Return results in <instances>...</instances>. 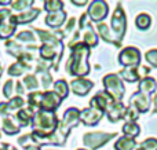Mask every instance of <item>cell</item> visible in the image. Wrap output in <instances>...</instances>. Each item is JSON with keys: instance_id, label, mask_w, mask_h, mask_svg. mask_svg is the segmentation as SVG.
<instances>
[{"instance_id": "obj_10", "label": "cell", "mask_w": 157, "mask_h": 150, "mask_svg": "<svg viewBox=\"0 0 157 150\" xmlns=\"http://www.w3.org/2000/svg\"><path fill=\"white\" fill-rule=\"evenodd\" d=\"M113 98L110 95H108L106 92H98L94 98L91 99V107L101 110V112H106L108 107L113 103Z\"/></svg>"}, {"instance_id": "obj_8", "label": "cell", "mask_w": 157, "mask_h": 150, "mask_svg": "<svg viewBox=\"0 0 157 150\" xmlns=\"http://www.w3.org/2000/svg\"><path fill=\"white\" fill-rule=\"evenodd\" d=\"M112 28H113V32L116 33L117 40H120L125 30V17H124V11L121 10L120 6L116 8L113 17H112Z\"/></svg>"}, {"instance_id": "obj_31", "label": "cell", "mask_w": 157, "mask_h": 150, "mask_svg": "<svg viewBox=\"0 0 157 150\" xmlns=\"http://www.w3.org/2000/svg\"><path fill=\"white\" fill-rule=\"evenodd\" d=\"M97 28H98V32H99V35H101V37H102V39H105L106 41H112V40H113V39H112V36H110V33H109L108 26H106L105 24H99Z\"/></svg>"}, {"instance_id": "obj_39", "label": "cell", "mask_w": 157, "mask_h": 150, "mask_svg": "<svg viewBox=\"0 0 157 150\" xmlns=\"http://www.w3.org/2000/svg\"><path fill=\"white\" fill-rule=\"evenodd\" d=\"M153 102H155V113H156L157 112V94H156L155 99H153Z\"/></svg>"}, {"instance_id": "obj_25", "label": "cell", "mask_w": 157, "mask_h": 150, "mask_svg": "<svg viewBox=\"0 0 157 150\" xmlns=\"http://www.w3.org/2000/svg\"><path fill=\"white\" fill-rule=\"evenodd\" d=\"M28 69H29V66L25 65L24 61H19V62L14 63L13 66H10L8 73H10L11 76H19V74L24 73V70H28Z\"/></svg>"}, {"instance_id": "obj_28", "label": "cell", "mask_w": 157, "mask_h": 150, "mask_svg": "<svg viewBox=\"0 0 157 150\" xmlns=\"http://www.w3.org/2000/svg\"><path fill=\"white\" fill-rule=\"evenodd\" d=\"M40 55L44 59H52V58L55 57V48H52L48 43L43 44L40 48Z\"/></svg>"}, {"instance_id": "obj_23", "label": "cell", "mask_w": 157, "mask_h": 150, "mask_svg": "<svg viewBox=\"0 0 157 150\" xmlns=\"http://www.w3.org/2000/svg\"><path fill=\"white\" fill-rule=\"evenodd\" d=\"M54 88H55L57 95L59 96L61 99H63V98H66V96H68L69 87H68V84H66L63 80H58V81L54 84Z\"/></svg>"}, {"instance_id": "obj_27", "label": "cell", "mask_w": 157, "mask_h": 150, "mask_svg": "<svg viewBox=\"0 0 157 150\" xmlns=\"http://www.w3.org/2000/svg\"><path fill=\"white\" fill-rule=\"evenodd\" d=\"M63 7L62 2H57V0H47L44 2V8H46L48 13H57V11H61Z\"/></svg>"}, {"instance_id": "obj_18", "label": "cell", "mask_w": 157, "mask_h": 150, "mask_svg": "<svg viewBox=\"0 0 157 150\" xmlns=\"http://www.w3.org/2000/svg\"><path fill=\"white\" fill-rule=\"evenodd\" d=\"M33 117H35V113H33V109H24L19 110L18 114H17V120L19 121V126L26 127L30 121H33Z\"/></svg>"}, {"instance_id": "obj_11", "label": "cell", "mask_w": 157, "mask_h": 150, "mask_svg": "<svg viewBox=\"0 0 157 150\" xmlns=\"http://www.w3.org/2000/svg\"><path fill=\"white\" fill-rule=\"evenodd\" d=\"M130 103L132 107H135L138 112H147L149 110V105H150V101H149V96L144 95L141 92H135L130 99Z\"/></svg>"}, {"instance_id": "obj_3", "label": "cell", "mask_w": 157, "mask_h": 150, "mask_svg": "<svg viewBox=\"0 0 157 150\" xmlns=\"http://www.w3.org/2000/svg\"><path fill=\"white\" fill-rule=\"evenodd\" d=\"M29 103L32 107H40V110L54 112L61 105V98L54 92H33L29 95Z\"/></svg>"}, {"instance_id": "obj_42", "label": "cell", "mask_w": 157, "mask_h": 150, "mask_svg": "<svg viewBox=\"0 0 157 150\" xmlns=\"http://www.w3.org/2000/svg\"><path fill=\"white\" fill-rule=\"evenodd\" d=\"M78 150H86V149H78Z\"/></svg>"}, {"instance_id": "obj_14", "label": "cell", "mask_w": 157, "mask_h": 150, "mask_svg": "<svg viewBox=\"0 0 157 150\" xmlns=\"http://www.w3.org/2000/svg\"><path fill=\"white\" fill-rule=\"evenodd\" d=\"M66 18V13L65 11H57V13H50L46 18V24L50 28H58L62 25V22Z\"/></svg>"}, {"instance_id": "obj_16", "label": "cell", "mask_w": 157, "mask_h": 150, "mask_svg": "<svg viewBox=\"0 0 157 150\" xmlns=\"http://www.w3.org/2000/svg\"><path fill=\"white\" fill-rule=\"evenodd\" d=\"M156 88H157V83L152 77H145V79L139 83V91H141V94H144V95H146V96H149L152 92H155Z\"/></svg>"}, {"instance_id": "obj_35", "label": "cell", "mask_w": 157, "mask_h": 150, "mask_svg": "<svg viewBox=\"0 0 157 150\" xmlns=\"http://www.w3.org/2000/svg\"><path fill=\"white\" fill-rule=\"evenodd\" d=\"M18 40H21V41H32V40H35V36H33L32 32L25 30V32H22V33H19L18 35Z\"/></svg>"}, {"instance_id": "obj_24", "label": "cell", "mask_w": 157, "mask_h": 150, "mask_svg": "<svg viewBox=\"0 0 157 150\" xmlns=\"http://www.w3.org/2000/svg\"><path fill=\"white\" fill-rule=\"evenodd\" d=\"M84 43L88 44L90 47H94L98 44V37L94 30L91 29V25L87 26V30H86V33H84Z\"/></svg>"}, {"instance_id": "obj_29", "label": "cell", "mask_w": 157, "mask_h": 150, "mask_svg": "<svg viewBox=\"0 0 157 150\" xmlns=\"http://www.w3.org/2000/svg\"><path fill=\"white\" fill-rule=\"evenodd\" d=\"M136 150H157V139L149 138V139L144 141Z\"/></svg>"}, {"instance_id": "obj_2", "label": "cell", "mask_w": 157, "mask_h": 150, "mask_svg": "<svg viewBox=\"0 0 157 150\" xmlns=\"http://www.w3.org/2000/svg\"><path fill=\"white\" fill-rule=\"evenodd\" d=\"M57 116L54 112H46V110H39L33 117V128L35 134L40 137H48L51 132H54L57 127Z\"/></svg>"}, {"instance_id": "obj_22", "label": "cell", "mask_w": 157, "mask_h": 150, "mask_svg": "<svg viewBox=\"0 0 157 150\" xmlns=\"http://www.w3.org/2000/svg\"><path fill=\"white\" fill-rule=\"evenodd\" d=\"M123 134L127 138H131L132 139L134 137L139 134V127L136 126L135 123H125L124 127H123Z\"/></svg>"}, {"instance_id": "obj_37", "label": "cell", "mask_w": 157, "mask_h": 150, "mask_svg": "<svg viewBox=\"0 0 157 150\" xmlns=\"http://www.w3.org/2000/svg\"><path fill=\"white\" fill-rule=\"evenodd\" d=\"M33 2H13L11 3V7L15 8V10H24V8L29 7Z\"/></svg>"}, {"instance_id": "obj_17", "label": "cell", "mask_w": 157, "mask_h": 150, "mask_svg": "<svg viewBox=\"0 0 157 150\" xmlns=\"http://www.w3.org/2000/svg\"><path fill=\"white\" fill-rule=\"evenodd\" d=\"M15 26L17 25L13 22V19H11L10 17V22H0V37L2 39H8L11 37V36L14 35V32H15Z\"/></svg>"}, {"instance_id": "obj_13", "label": "cell", "mask_w": 157, "mask_h": 150, "mask_svg": "<svg viewBox=\"0 0 157 150\" xmlns=\"http://www.w3.org/2000/svg\"><path fill=\"white\" fill-rule=\"evenodd\" d=\"M92 83L90 80H84V79H77V80H73L72 81V90L76 95H81L84 96L92 88Z\"/></svg>"}, {"instance_id": "obj_15", "label": "cell", "mask_w": 157, "mask_h": 150, "mask_svg": "<svg viewBox=\"0 0 157 150\" xmlns=\"http://www.w3.org/2000/svg\"><path fill=\"white\" fill-rule=\"evenodd\" d=\"M39 13H40V11H39L37 8H30L28 13H24V14H21V15H13L11 19H13V22L15 25L17 24H26V22L33 21V19L39 15Z\"/></svg>"}, {"instance_id": "obj_32", "label": "cell", "mask_w": 157, "mask_h": 150, "mask_svg": "<svg viewBox=\"0 0 157 150\" xmlns=\"http://www.w3.org/2000/svg\"><path fill=\"white\" fill-rule=\"evenodd\" d=\"M8 105V109L10 110H15V109H18V107H21L22 105H24V99L21 98V96H15V98H13L10 101V103H7Z\"/></svg>"}, {"instance_id": "obj_6", "label": "cell", "mask_w": 157, "mask_h": 150, "mask_svg": "<svg viewBox=\"0 0 157 150\" xmlns=\"http://www.w3.org/2000/svg\"><path fill=\"white\" fill-rule=\"evenodd\" d=\"M114 134H103V132H92V134L84 135V145L88 146L90 149L95 150L99 146L105 145L110 138H113Z\"/></svg>"}, {"instance_id": "obj_19", "label": "cell", "mask_w": 157, "mask_h": 150, "mask_svg": "<svg viewBox=\"0 0 157 150\" xmlns=\"http://www.w3.org/2000/svg\"><path fill=\"white\" fill-rule=\"evenodd\" d=\"M3 131L6 132V134H17V132L19 131V124H17L15 118L13 117H6L4 121H3Z\"/></svg>"}, {"instance_id": "obj_33", "label": "cell", "mask_w": 157, "mask_h": 150, "mask_svg": "<svg viewBox=\"0 0 157 150\" xmlns=\"http://www.w3.org/2000/svg\"><path fill=\"white\" fill-rule=\"evenodd\" d=\"M145 57H146V61L150 65L157 68V50H150V51H147Z\"/></svg>"}, {"instance_id": "obj_21", "label": "cell", "mask_w": 157, "mask_h": 150, "mask_svg": "<svg viewBox=\"0 0 157 150\" xmlns=\"http://www.w3.org/2000/svg\"><path fill=\"white\" fill-rule=\"evenodd\" d=\"M114 148L117 150H132L135 148V141L131 138H120L116 142Z\"/></svg>"}, {"instance_id": "obj_20", "label": "cell", "mask_w": 157, "mask_h": 150, "mask_svg": "<svg viewBox=\"0 0 157 150\" xmlns=\"http://www.w3.org/2000/svg\"><path fill=\"white\" fill-rule=\"evenodd\" d=\"M120 76L127 83H134L139 79V72L136 70V66L135 68H127L125 70H123L121 73H120Z\"/></svg>"}, {"instance_id": "obj_4", "label": "cell", "mask_w": 157, "mask_h": 150, "mask_svg": "<svg viewBox=\"0 0 157 150\" xmlns=\"http://www.w3.org/2000/svg\"><path fill=\"white\" fill-rule=\"evenodd\" d=\"M103 85H105L106 94L113 98V101L120 102V99L124 96V85L117 74H108L103 79Z\"/></svg>"}, {"instance_id": "obj_41", "label": "cell", "mask_w": 157, "mask_h": 150, "mask_svg": "<svg viewBox=\"0 0 157 150\" xmlns=\"http://www.w3.org/2000/svg\"><path fill=\"white\" fill-rule=\"evenodd\" d=\"M0 76H2V66H0Z\"/></svg>"}, {"instance_id": "obj_9", "label": "cell", "mask_w": 157, "mask_h": 150, "mask_svg": "<svg viewBox=\"0 0 157 150\" xmlns=\"http://www.w3.org/2000/svg\"><path fill=\"white\" fill-rule=\"evenodd\" d=\"M102 116H103V112L90 106L80 113V120L83 121L86 126H97V124L101 121Z\"/></svg>"}, {"instance_id": "obj_36", "label": "cell", "mask_w": 157, "mask_h": 150, "mask_svg": "<svg viewBox=\"0 0 157 150\" xmlns=\"http://www.w3.org/2000/svg\"><path fill=\"white\" fill-rule=\"evenodd\" d=\"M13 90H14V81H11V80H8L7 83H6L4 88H3V92H4V96H7V98H10L11 94H13Z\"/></svg>"}, {"instance_id": "obj_40", "label": "cell", "mask_w": 157, "mask_h": 150, "mask_svg": "<svg viewBox=\"0 0 157 150\" xmlns=\"http://www.w3.org/2000/svg\"><path fill=\"white\" fill-rule=\"evenodd\" d=\"M87 2H73V4H86Z\"/></svg>"}, {"instance_id": "obj_26", "label": "cell", "mask_w": 157, "mask_h": 150, "mask_svg": "<svg viewBox=\"0 0 157 150\" xmlns=\"http://www.w3.org/2000/svg\"><path fill=\"white\" fill-rule=\"evenodd\" d=\"M150 22L152 21H150V17L147 14H139L135 19V25L139 29H147L150 26Z\"/></svg>"}, {"instance_id": "obj_34", "label": "cell", "mask_w": 157, "mask_h": 150, "mask_svg": "<svg viewBox=\"0 0 157 150\" xmlns=\"http://www.w3.org/2000/svg\"><path fill=\"white\" fill-rule=\"evenodd\" d=\"M24 83H25V85H26V87L29 88V90H33V88H37V81H36L35 76H28V77H25Z\"/></svg>"}, {"instance_id": "obj_1", "label": "cell", "mask_w": 157, "mask_h": 150, "mask_svg": "<svg viewBox=\"0 0 157 150\" xmlns=\"http://www.w3.org/2000/svg\"><path fill=\"white\" fill-rule=\"evenodd\" d=\"M90 55V48L83 43H78L72 50V57L69 59V63L66 65V69L73 76H86L90 72V65L87 62Z\"/></svg>"}, {"instance_id": "obj_7", "label": "cell", "mask_w": 157, "mask_h": 150, "mask_svg": "<svg viewBox=\"0 0 157 150\" xmlns=\"http://www.w3.org/2000/svg\"><path fill=\"white\" fill-rule=\"evenodd\" d=\"M108 4L105 2H101V0H95L90 4L88 7V15L92 21L98 22V21H102L106 15H108Z\"/></svg>"}, {"instance_id": "obj_38", "label": "cell", "mask_w": 157, "mask_h": 150, "mask_svg": "<svg viewBox=\"0 0 157 150\" xmlns=\"http://www.w3.org/2000/svg\"><path fill=\"white\" fill-rule=\"evenodd\" d=\"M7 17H10V10H2L0 11V21H4Z\"/></svg>"}, {"instance_id": "obj_12", "label": "cell", "mask_w": 157, "mask_h": 150, "mask_svg": "<svg viewBox=\"0 0 157 150\" xmlns=\"http://www.w3.org/2000/svg\"><path fill=\"white\" fill-rule=\"evenodd\" d=\"M125 112H127V109H125V106L121 103V102H113V103L108 107L109 120H110L112 123H116V121L124 118Z\"/></svg>"}, {"instance_id": "obj_30", "label": "cell", "mask_w": 157, "mask_h": 150, "mask_svg": "<svg viewBox=\"0 0 157 150\" xmlns=\"http://www.w3.org/2000/svg\"><path fill=\"white\" fill-rule=\"evenodd\" d=\"M124 118L127 120V123H134V121L138 118V110H136L135 107L130 106V107L127 109V112H125Z\"/></svg>"}, {"instance_id": "obj_5", "label": "cell", "mask_w": 157, "mask_h": 150, "mask_svg": "<svg viewBox=\"0 0 157 150\" xmlns=\"http://www.w3.org/2000/svg\"><path fill=\"white\" fill-rule=\"evenodd\" d=\"M119 59L121 65L127 66V68H135L141 62V52L134 47H127L120 52Z\"/></svg>"}]
</instances>
